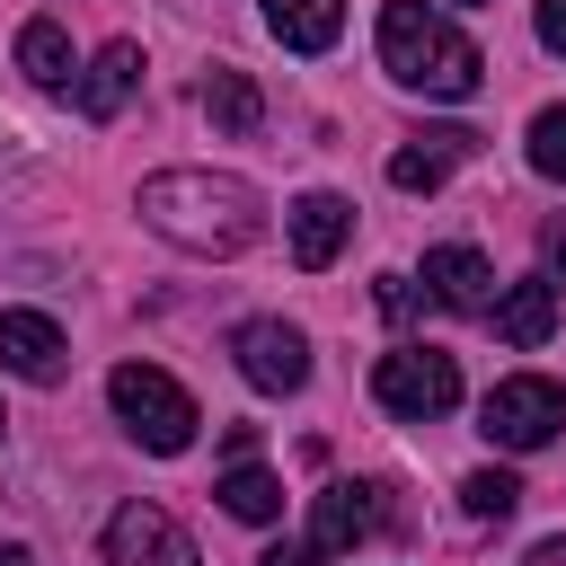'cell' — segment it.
I'll return each mask as SVG.
<instances>
[{
	"instance_id": "obj_1",
	"label": "cell",
	"mask_w": 566,
	"mask_h": 566,
	"mask_svg": "<svg viewBox=\"0 0 566 566\" xmlns=\"http://www.w3.org/2000/svg\"><path fill=\"white\" fill-rule=\"evenodd\" d=\"M133 212L186 256H248L265 239V195L230 168H159V177H142Z\"/></svg>"
},
{
	"instance_id": "obj_2",
	"label": "cell",
	"mask_w": 566,
	"mask_h": 566,
	"mask_svg": "<svg viewBox=\"0 0 566 566\" xmlns=\"http://www.w3.org/2000/svg\"><path fill=\"white\" fill-rule=\"evenodd\" d=\"M380 71H389L398 88H416V97H442V106L478 97V80H486L478 44H469L442 9H424V0H389V9H380Z\"/></svg>"
},
{
	"instance_id": "obj_3",
	"label": "cell",
	"mask_w": 566,
	"mask_h": 566,
	"mask_svg": "<svg viewBox=\"0 0 566 566\" xmlns=\"http://www.w3.org/2000/svg\"><path fill=\"white\" fill-rule=\"evenodd\" d=\"M106 398H115V416H124V433L142 442V451H159V460H177L186 442H195V398L159 371V363H115L106 371Z\"/></svg>"
},
{
	"instance_id": "obj_4",
	"label": "cell",
	"mask_w": 566,
	"mask_h": 566,
	"mask_svg": "<svg viewBox=\"0 0 566 566\" xmlns=\"http://www.w3.org/2000/svg\"><path fill=\"white\" fill-rule=\"evenodd\" d=\"M478 433L504 442V451H548L566 433V389L539 380V371H513V380H495L478 398Z\"/></svg>"
},
{
	"instance_id": "obj_5",
	"label": "cell",
	"mask_w": 566,
	"mask_h": 566,
	"mask_svg": "<svg viewBox=\"0 0 566 566\" xmlns=\"http://www.w3.org/2000/svg\"><path fill=\"white\" fill-rule=\"evenodd\" d=\"M371 398H380L389 416H407V424L451 416V407H460V363L433 354V345H398V354L371 363Z\"/></svg>"
},
{
	"instance_id": "obj_6",
	"label": "cell",
	"mask_w": 566,
	"mask_h": 566,
	"mask_svg": "<svg viewBox=\"0 0 566 566\" xmlns=\"http://www.w3.org/2000/svg\"><path fill=\"white\" fill-rule=\"evenodd\" d=\"M230 354H239V380L265 389V398H292V389L310 380V336H301L292 318H248V327H230Z\"/></svg>"
},
{
	"instance_id": "obj_7",
	"label": "cell",
	"mask_w": 566,
	"mask_h": 566,
	"mask_svg": "<svg viewBox=\"0 0 566 566\" xmlns=\"http://www.w3.org/2000/svg\"><path fill=\"white\" fill-rule=\"evenodd\" d=\"M106 566H203L168 504H124L106 522Z\"/></svg>"
},
{
	"instance_id": "obj_8",
	"label": "cell",
	"mask_w": 566,
	"mask_h": 566,
	"mask_svg": "<svg viewBox=\"0 0 566 566\" xmlns=\"http://www.w3.org/2000/svg\"><path fill=\"white\" fill-rule=\"evenodd\" d=\"M0 371H18V380H35V389H53V380L71 371L62 327H53L44 310H0Z\"/></svg>"
},
{
	"instance_id": "obj_9",
	"label": "cell",
	"mask_w": 566,
	"mask_h": 566,
	"mask_svg": "<svg viewBox=\"0 0 566 566\" xmlns=\"http://www.w3.org/2000/svg\"><path fill=\"white\" fill-rule=\"evenodd\" d=\"M345 239H354V203L327 195V186H310V195L292 203V265H301V274H327Z\"/></svg>"
},
{
	"instance_id": "obj_10",
	"label": "cell",
	"mask_w": 566,
	"mask_h": 566,
	"mask_svg": "<svg viewBox=\"0 0 566 566\" xmlns=\"http://www.w3.org/2000/svg\"><path fill=\"white\" fill-rule=\"evenodd\" d=\"M424 292L442 301V310H469V318H486L495 310V265L478 256V248H424Z\"/></svg>"
},
{
	"instance_id": "obj_11",
	"label": "cell",
	"mask_w": 566,
	"mask_h": 566,
	"mask_svg": "<svg viewBox=\"0 0 566 566\" xmlns=\"http://www.w3.org/2000/svg\"><path fill=\"white\" fill-rule=\"evenodd\" d=\"M469 150H478V133H469V124L416 133L407 150H389V186H398V195H433V186H442V177H451V168H460Z\"/></svg>"
},
{
	"instance_id": "obj_12",
	"label": "cell",
	"mask_w": 566,
	"mask_h": 566,
	"mask_svg": "<svg viewBox=\"0 0 566 566\" xmlns=\"http://www.w3.org/2000/svg\"><path fill=\"white\" fill-rule=\"evenodd\" d=\"M371 531H380V495H371V486H318V504H310V548H318V557L363 548Z\"/></svg>"
},
{
	"instance_id": "obj_13",
	"label": "cell",
	"mask_w": 566,
	"mask_h": 566,
	"mask_svg": "<svg viewBox=\"0 0 566 566\" xmlns=\"http://www.w3.org/2000/svg\"><path fill=\"white\" fill-rule=\"evenodd\" d=\"M486 318H495V336H504V345H522V354H531V345H548V336H557V283H548V274L504 283Z\"/></svg>"
},
{
	"instance_id": "obj_14",
	"label": "cell",
	"mask_w": 566,
	"mask_h": 566,
	"mask_svg": "<svg viewBox=\"0 0 566 566\" xmlns=\"http://www.w3.org/2000/svg\"><path fill=\"white\" fill-rule=\"evenodd\" d=\"M133 80H142V44H133V35H115V44L80 71V88H71V97H80V115L115 124V115H124V97H133Z\"/></svg>"
},
{
	"instance_id": "obj_15",
	"label": "cell",
	"mask_w": 566,
	"mask_h": 566,
	"mask_svg": "<svg viewBox=\"0 0 566 566\" xmlns=\"http://www.w3.org/2000/svg\"><path fill=\"white\" fill-rule=\"evenodd\" d=\"M18 71H27L35 88H53V97H71V88H80V62H71V35H62L53 18H27V27H18Z\"/></svg>"
},
{
	"instance_id": "obj_16",
	"label": "cell",
	"mask_w": 566,
	"mask_h": 566,
	"mask_svg": "<svg viewBox=\"0 0 566 566\" xmlns=\"http://www.w3.org/2000/svg\"><path fill=\"white\" fill-rule=\"evenodd\" d=\"M265 27L292 44V53H327L345 35V0H265Z\"/></svg>"
},
{
	"instance_id": "obj_17",
	"label": "cell",
	"mask_w": 566,
	"mask_h": 566,
	"mask_svg": "<svg viewBox=\"0 0 566 566\" xmlns=\"http://www.w3.org/2000/svg\"><path fill=\"white\" fill-rule=\"evenodd\" d=\"M203 115H212V133L248 142V133L265 124V97H256V80H248V71H212V80H203Z\"/></svg>"
},
{
	"instance_id": "obj_18",
	"label": "cell",
	"mask_w": 566,
	"mask_h": 566,
	"mask_svg": "<svg viewBox=\"0 0 566 566\" xmlns=\"http://www.w3.org/2000/svg\"><path fill=\"white\" fill-rule=\"evenodd\" d=\"M212 495H221L239 522H274V513H283V478H274V469H256V460H230V478H221Z\"/></svg>"
},
{
	"instance_id": "obj_19",
	"label": "cell",
	"mask_w": 566,
	"mask_h": 566,
	"mask_svg": "<svg viewBox=\"0 0 566 566\" xmlns=\"http://www.w3.org/2000/svg\"><path fill=\"white\" fill-rule=\"evenodd\" d=\"M513 504H522V486H513L504 469H478V478H460V513H469V522H513Z\"/></svg>"
},
{
	"instance_id": "obj_20",
	"label": "cell",
	"mask_w": 566,
	"mask_h": 566,
	"mask_svg": "<svg viewBox=\"0 0 566 566\" xmlns=\"http://www.w3.org/2000/svg\"><path fill=\"white\" fill-rule=\"evenodd\" d=\"M531 168L566 186V106H539L531 115Z\"/></svg>"
},
{
	"instance_id": "obj_21",
	"label": "cell",
	"mask_w": 566,
	"mask_h": 566,
	"mask_svg": "<svg viewBox=\"0 0 566 566\" xmlns=\"http://www.w3.org/2000/svg\"><path fill=\"white\" fill-rule=\"evenodd\" d=\"M539 44L566 53V0H539Z\"/></svg>"
},
{
	"instance_id": "obj_22",
	"label": "cell",
	"mask_w": 566,
	"mask_h": 566,
	"mask_svg": "<svg viewBox=\"0 0 566 566\" xmlns=\"http://www.w3.org/2000/svg\"><path fill=\"white\" fill-rule=\"evenodd\" d=\"M380 310H389V318H407V310H416V292H407V274H380Z\"/></svg>"
},
{
	"instance_id": "obj_23",
	"label": "cell",
	"mask_w": 566,
	"mask_h": 566,
	"mask_svg": "<svg viewBox=\"0 0 566 566\" xmlns=\"http://www.w3.org/2000/svg\"><path fill=\"white\" fill-rule=\"evenodd\" d=\"M256 566H327V557H318V548H265Z\"/></svg>"
},
{
	"instance_id": "obj_24",
	"label": "cell",
	"mask_w": 566,
	"mask_h": 566,
	"mask_svg": "<svg viewBox=\"0 0 566 566\" xmlns=\"http://www.w3.org/2000/svg\"><path fill=\"white\" fill-rule=\"evenodd\" d=\"M548 283H557V292H566V230H557V239H548Z\"/></svg>"
},
{
	"instance_id": "obj_25",
	"label": "cell",
	"mask_w": 566,
	"mask_h": 566,
	"mask_svg": "<svg viewBox=\"0 0 566 566\" xmlns=\"http://www.w3.org/2000/svg\"><path fill=\"white\" fill-rule=\"evenodd\" d=\"M522 566H566V539H539V548H531Z\"/></svg>"
},
{
	"instance_id": "obj_26",
	"label": "cell",
	"mask_w": 566,
	"mask_h": 566,
	"mask_svg": "<svg viewBox=\"0 0 566 566\" xmlns=\"http://www.w3.org/2000/svg\"><path fill=\"white\" fill-rule=\"evenodd\" d=\"M0 566H35V548H18V539H0Z\"/></svg>"
}]
</instances>
